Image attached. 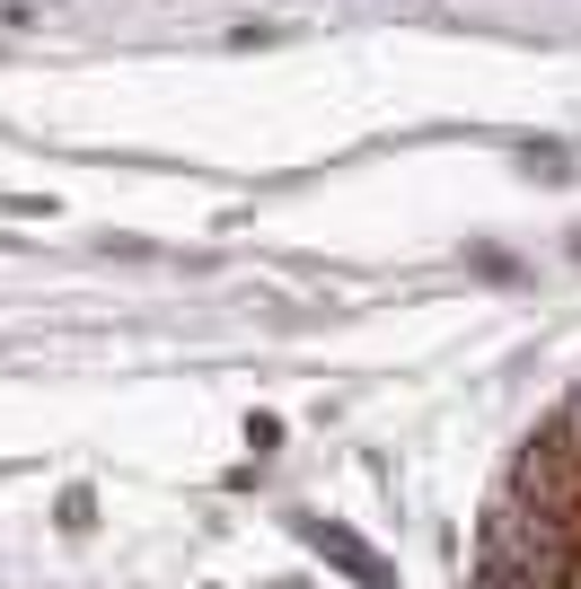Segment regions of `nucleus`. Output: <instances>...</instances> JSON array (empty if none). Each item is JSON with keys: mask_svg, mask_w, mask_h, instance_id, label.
<instances>
[{"mask_svg": "<svg viewBox=\"0 0 581 589\" xmlns=\"http://www.w3.org/2000/svg\"><path fill=\"white\" fill-rule=\"evenodd\" d=\"M475 589H581V387L520 440L484 519Z\"/></svg>", "mask_w": 581, "mask_h": 589, "instance_id": "1", "label": "nucleus"}]
</instances>
